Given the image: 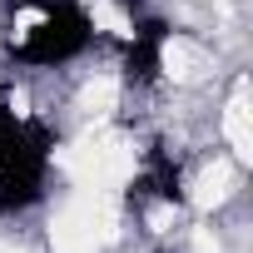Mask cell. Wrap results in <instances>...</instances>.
Segmentation results:
<instances>
[{"instance_id": "5b68a950", "label": "cell", "mask_w": 253, "mask_h": 253, "mask_svg": "<svg viewBox=\"0 0 253 253\" xmlns=\"http://www.w3.org/2000/svg\"><path fill=\"white\" fill-rule=\"evenodd\" d=\"M114 5H119L124 15H129V20H134V15H144V10H149V0H114Z\"/></svg>"}, {"instance_id": "7a4b0ae2", "label": "cell", "mask_w": 253, "mask_h": 253, "mask_svg": "<svg viewBox=\"0 0 253 253\" xmlns=\"http://www.w3.org/2000/svg\"><path fill=\"white\" fill-rule=\"evenodd\" d=\"M15 20L5 35V60L20 70H65L94 50V15L84 0H10Z\"/></svg>"}, {"instance_id": "3957f363", "label": "cell", "mask_w": 253, "mask_h": 253, "mask_svg": "<svg viewBox=\"0 0 253 253\" xmlns=\"http://www.w3.org/2000/svg\"><path fill=\"white\" fill-rule=\"evenodd\" d=\"M169 40H174V25L164 15H134L129 20V35L119 40V75L129 89H159L164 84V70H169Z\"/></svg>"}, {"instance_id": "277c9868", "label": "cell", "mask_w": 253, "mask_h": 253, "mask_svg": "<svg viewBox=\"0 0 253 253\" xmlns=\"http://www.w3.org/2000/svg\"><path fill=\"white\" fill-rule=\"evenodd\" d=\"M134 199L139 204H159V209H189V184H184V164L169 154V149H149L144 154V169L134 174Z\"/></svg>"}, {"instance_id": "6da1fadb", "label": "cell", "mask_w": 253, "mask_h": 253, "mask_svg": "<svg viewBox=\"0 0 253 253\" xmlns=\"http://www.w3.org/2000/svg\"><path fill=\"white\" fill-rule=\"evenodd\" d=\"M55 129L20 109L10 89H0V218H20L45 204L55 169Z\"/></svg>"}]
</instances>
